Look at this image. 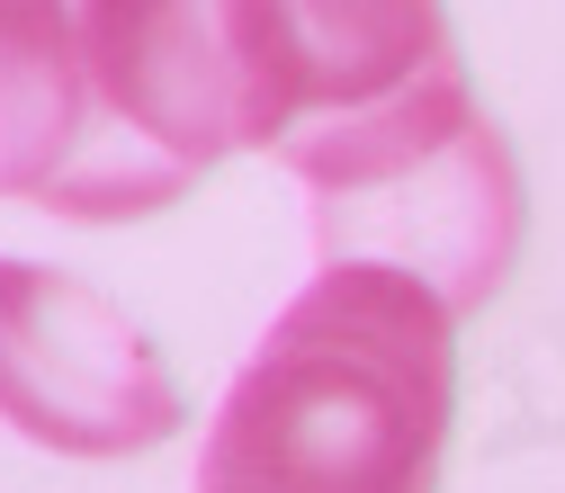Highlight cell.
I'll use <instances>...</instances> for the list:
<instances>
[{"label":"cell","instance_id":"obj_1","mask_svg":"<svg viewBox=\"0 0 565 493\" xmlns=\"http://www.w3.org/2000/svg\"><path fill=\"white\" fill-rule=\"evenodd\" d=\"M458 323L395 269H315L234 368L189 493H431L458 421Z\"/></svg>","mask_w":565,"mask_h":493},{"label":"cell","instance_id":"obj_2","mask_svg":"<svg viewBox=\"0 0 565 493\" xmlns=\"http://www.w3.org/2000/svg\"><path fill=\"white\" fill-rule=\"evenodd\" d=\"M278 162L297 171L315 206V260L323 269H395L440 306L476 314L512 278L530 234V189L512 144L467 90V63L431 73L422 90L288 135Z\"/></svg>","mask_w":565,"mask_h":493},{"label":"cell","instance_id":"obj_3","mask_svg":"<svg viewBox=\"0 0 565 493\" xmlns=\"http://www.w3.org/2000/svg\"><path fill=\"white\" fill-rule=\"evenodd\" d=\"M180 421V377L108 288L0 251V431L54 458H145Z\"/></svg>","mask_w":565,"mask_h":493},{"label":"cell","instance_id":"obj_4","mask_svg":"<svg viewBox=\"0 0 565 493\" xmlns=\"http://www.w3.org/2000/svg\"><path fill=\"white\" fill-rule=\"evenodd\" d=\"M90 153V63L73 0H0V197L63 206Z\"/></svg>","mask_w":565,"mask_h":493}]
</instances>
